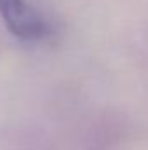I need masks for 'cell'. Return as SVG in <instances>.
Returning <instances> with one entry per match:
<instances>
[{"mask_svg": "<svg viewBox=\"0 0 148 150\" xmlns=\"http://www.w3.org/2000/svg\"><path fill=\"white\" fill-rule=\"evenodd\" d=\"M0 16L19 40L35 42L49 33L47 19L28 0H0Z\"/></svg>", "mask_w": 148, "mask_h": 150, "instance_id": "obj_1", "label": "cell"}]
</instances>
